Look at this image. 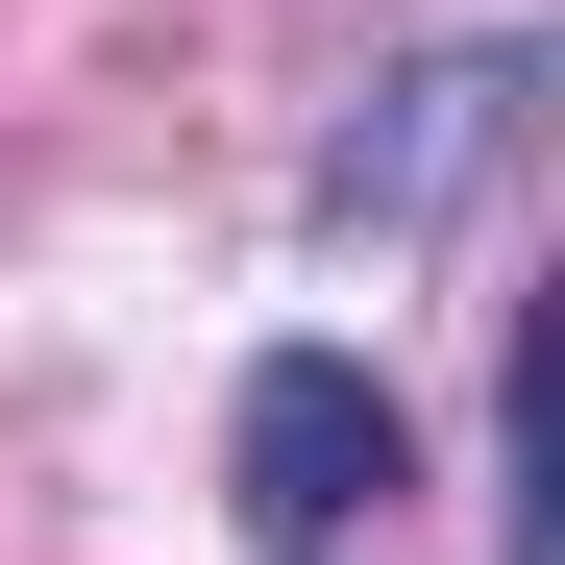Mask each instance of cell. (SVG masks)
I'll use <instances>...</instances> for the list:
<instances>
[{"instance_id":"6da1fadb","label":"cell","mask_w":565,"mask_h":565,"mask_svg":"<svg viewBox=\"0 0 565 565\" xmlns=\"http://www.w3.org/2000/svg\"><path fill=\"white\" fill-rule=\"evenodd\" d=\"M394 467H418V418H394L369 344H270L246 394H222V516H246L270 565H344L369 516H394Z\"/></svg>"},{"instance_id":"7a4b0ae2","label":"cell","mask_w":565,"mask_h":565,"mask_svg":"<svg viewBox=\"0 0 565 565\" xmlns=\"http://www.w3.org/2000/svg\"><path fill=\"white\" fill-rule=\"evenodd\" d=\"M516 99H541L516 50H418V74H369V124L320 148V222H369V246H418V222L467 198V172L516 148Z\"/></svg>"}]
</instances>
